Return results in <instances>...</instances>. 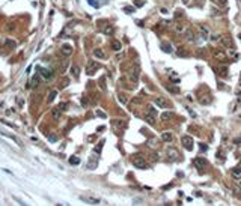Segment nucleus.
I'll return each instance as SVG.
<instances>
[{
    "label": "nucleus",
    "instance_id": "obj_20",
    "mask_svg": "<svg viewBox=\"0 0 241 206\" xmlns=\"http://www.w3.org/2000/svg\"><path fill=\"white\" fill-rule=\"evenodd\" d=\"M161 140H164V141H173L172 133H163L161 134Z\"/></svg>",
    "mask_w": 241,
    "mask_h": 206
},
{
    "label": "nucleus",
    "instance_id": "obj_31",
    "mask_svg": "<svg viewBox=\"0 0 241 206\" xmlns=\"http://www.w3.org/2000/svg\"><path fill=\"white\" fill-rule=\"evenodd\" d=\"M103 146H104V141H99V145H98V146L95 148V150H94V152H95V153L101 152V149H103Z\"/></svg>",
    "mask_w": 241,
    "mask_h": 206
},
{
    "label": "nucleus",
    "instance_id": "obj_24",
    "mask_svg": "<svg viewBox=\"0 0 241 206\" xmlns=\"http://www.w3.org/2000/svg\"><path fill=\"white\" fill-rule=\"evenodd\" d=\"M71 74L75 77V78H79V75H80V69H79V66H71Z\"/></svg>",
    "mask_w": 241,
    "mask_h": 206
},
{
    "label": "nucleus",
    "instance_id": "obj_40",
    "mask_svg": "<svg viewBox=\"0 0 241 206\" xmlns=\"http://www.w3.org/2000/svg\"><path fill=\"white\" fill-rule=\"evenodd\" d=\"M179 17H182V12H181V11L175 12V18H179Z\"/></svg>",
    "mask_w": 241,
    "mask_h": 206
},
{
    "label": "nucleus",
    "instance_id": "obj_30",
    "mask_svg": "<svg viewBox=\"0 0 241 206\" xmlns=\"http://www.w3.org/2000/svg\"><path fill=\"white\" fill-rule=\"evenodd\" d=\"M56 95H57V92H56V91H53V92H50V96H48V102H51V101H54V98H56Z\"/></svg>",
    "mask_w": 241,
    "mask_h": 206
},
{
    "label": "nucleus",
    "instance_id": "obj_35",
    "mask_svg": "<svg viewBox=\"0 0 241 206\" xmlns=\"http://www.w3.org/2000/svg\"><path fill=\"white\" fill-rule=\"evenodd\" d=\"M38 81H39V78H38V77H35V78L32 80V84H30V87H33V86H38Z\"/></svg>",
    "mask_w": 241,
    "mask_h": 206
},
{
    "label": "nucleus",
    "instance_id": "obj_38",
    "mask_svg": "<svg viewBox=\"0 0 241 206\" xmlns=\"http://www.w3.org/2000/svg\"><path fill=\"white\" fill-rule=\"evenodd\" d=\"M59 108H60V110H62V111H65V110H67V108H68V107H67V104H65V102H62V104H60V105H59Z\"/></svg>",
    "mask_w": 241,
    "mask_h": 206
},
{
    "label": "nucleus",
    "instance_id": "obj_17",
    "mask_svg": "<svg viewBox=\"0 0 241 206\" xmlns=\"http://www.w3.org/2000/svg\"><path fill=\"white\" fill-rule=\"evenodd\" d=\"M51 116H53V119H56V120H59L60 119V116H62V110L57 107V108H54L53 111H51Z\"/></svg>",
    "mask_w": 241,
    "mask_h": 206
},
{
    "label": "nucleus",
    "instance_id": "obj_25",
    "mask_svg": "<svg viewBox=\"0 0 241 206\" xmlns=\"http://www.w3.org/2000/svg\"><path fill=\"white\" fill-rule=\"evenodd\" d=\"M112 125L116 126V128H122V126L125 125V122H124V120H112Z\"/></svg>",
    "mask_w": 241,
    "mask_h": 206
},
{
    "label": "nucleus",
    "instance_id": "obj_39",
    "mask_svg": "<svg viewBox=\"0 0 241 206\" xmlns=\"http://www.w3.org/2000/svg\"><path fill=\"white\" fill-rule=\"evenodd\" d=\"M214 3H217V5H225L226 3V0H212Z\"/></svg>",
    "mask_w": 241,
    "mask_h": 206
},
{
    "label": "nucleus",
    "instance_id": "obj_7",
    "mask_svg": "<svg viewBox=\"0 0 241 206\" xmlns=\"http://www.w3.org/2000/svg\"><path fill=\"white\" fill-rule=\"evenodd\" d=\"M155 104L160 107V108H169L170 104H169V101L166 98H163V96H157L155 98Z\"/></svg>",
    "mask_w": 241,
    "mask_h": 206
},
{
    "label": "nucleus",
    "instance_id": "obj_4",
    "mask_svg": "<svg viewBox=\"0 0 241 206\" xmlns=\"http://www.w3.org/2000/svg\"><path fill=\"white\" fill-rule=\"evenodd\" d=\"M181 143H182V146H184L187 150H192V149H193V138L190 137V135H182Z\"/></svg>",
    "mask_w": 241,
    "mask_h": 206
},
{
    "label": "nucleus",
    "instance_id": "obj_33",
    "mask_svg": "<svg viewBox=\"0 0 241 206\" xmlns=\"http://www.w3.org/2000/svg\"><path fill=\"white\" fill-rule=\"evenodd\" d=\"M124 11L127 12V14H131V12H134V8H131V6H125Z\"/></svg>",
    "mask_w": 241,
    "mask_h": 206
},
{
    "label": "nucleus",
    "instance_id": "obj_21",
    "mask_svg": "<svg viewBox=\"0 0 241 206\" xmlns=\"http://www.w3.org/2000/svg\"><path fill=\"white\" fill-rule=\"evenodd\" d=\"M161 50L166 51V53H172V51H173V48L170 47L169 42H163V44H161Z\"/></svg>",
    "mask_w": 241,
    "mask_h": 206
},
{
    "label": "nucleus",
    "instance_id": "obj_34",
    "mask_svg": "<svg viewBox=\"0 0 241 206\" xmlns=\"http://www.w3.org/2000/svg\"><path fill=\"white\" fill-rule=\"evenodd\" d=\"M97 116H99V118L106 119V113H104V111H101V110H97Z\"/></svg>",
    "mask_w": 241,
    "mask_h": 206
},
{
    "label": "nucleus",
    "instance_id": "obj_28",
    "mask_svg": "<svg viewBox=\"0 0 241 206\" xmlns=\"http://www.w3.org/2000/svg\"><path fill=\"white\" fill-rule=\"evenodd\" d=\"M219 74H220L222 77H226V75H227V68H226V66L220 68V69H219Z\"/></svg>",
    "mask_w": 241,
    "mask_h": 206
},
{
    "label": "nucleus",
    "instance_id": "obj_9",
    "mask_svg": "<svg viewBox=\"0 0 241 206\" xmlns=\"http://www.w3.org/2000/svg\"><path fill=\"white\" fill-rule=\"evenodd\" d=\"M38 71H39V74L44 77L45 80H48V78H51V77H53L51 69H47V68H42V66H38Z\"/></svg>",
    "mask_w": 241,
    "mask_h": 206
},
{
    "label": "nucleus",
    "instance_id": "obj_14",
    "mask_svg": "<svg viewBox=\"0 0 241 206\" xmlns=\"http://www.w3.org/2000/svg\"><path fill=\"white\" fill-rule=\"evenodd\" d=\"M94 56H95L97 59H106V53H104L103 48H95V50H94Z\"/></svg>",
    "mask_w": 241,
    "mask_h": 206
},
{
    "label": "nucleus",
    "instance_id": "obj_37",
    "mask_svg": "<svg viewBox=\"0 0 241 206\" xmlns=\"http://www.w3.org/2000/svg\"><path fill=\"white\" fill-rule=\"evenodd\" d=\"M118 98H119V101L122 102V104H125V102H127V96H124V95H119Z\"/></svg>",
    "mask_w": 241,
    "mask_h": 206
},
{
    "label": "nucleus",
    "instance_id": "obj_11",
    "mask_svg": "<svg viewBox=\"0 0 241 206\" xmlns=\"http://www.w3.org/2000/svg\"><path fill=\"white\" fill-rule=\"evenodd\" d=\"M60 51H62L63 56H71V54H72V47H71L69 44H63V45L60 47Z\"/></svg>",
    "mask_w": 241,
    "mask_h": 206
},
{
    "label": "nucleus",
    "instance_id": "obj_3",
    "mask_svg": "<svg viewBox=\"0 0 241 206\" xmlns=\"http://www.w3.org/2000/svg\"><path fill=\"white\" fill-rule=\"evenodd\" d=\"M133 164L137 167V169H142V170L146 169V161L140 157V153H137V155L133 158Z\"/></svg>",
    "mask_w": 241,
    "mask_h": 206
},
{
    "label": "nucleus",
    "instance_id": "obj_13",
    "mask_svg": "<svg viewBox=\"0 0 241 206\" xmlns=\"http://www.w3.org/2000/svg\"><path fill=\"white\" fill-rule=\"evenodd\" d=\"M139 68H136V69H131V72H130V80L133 81V83H136L137 84V81H139Z\"/></svg>",
    "mask_w": 241,
    "mask_h": 206
},
{
    "label": "nucleus",
    "instance_id": "obj_22",
    "mask_svg": "<svg viewBox=\"0 0 241 206\" xmlns=\"http://www.w3.org/2000/svg\"><path fill=\"white\" fill-rule=\"evenodd\" d=\"M167 153H169V158H172V160H176L178 158V152H176L175 149H167Z\"/></svg>",
    "mask_w": 241,
    "mask_h": 206
},
{
    "label": "nucleus",
    "instance_id": "obj_15",
    "mask_svg": "<svg viewBox=\"0 0 241 206\" xmlns=\"http://www.w3.org/2000/svg\"><path fill=\"white\" fill-rule=\"evenodd\" d=\"M184 36H185V39H187V41H192V42H193V41H196V38H195V33H193V30H192V29H187Z\"/></svg>",
    "mask_w": 241,
    "mask_h": 206
},
{
    "label": "nucleus",
    "instance_id": "obj_26",
    "mask_svg": "<svg viewBox=\"0 0 241 206\" xmlns=\"http://www.w3.org/2000/svg\"><path fill=\"white\" fill-rule=\"evenodd\" d=\"M178 56H181V57H184V56H188V51L185 50V48H178Z\"/></svg>",
    "mask_w": 241,
    "mask_h": 206
},
{
    "label": "nucleus",
    "instance_id": "obj_18",
    "mask_svg": "<svg viewBox=\"0 0 241 206\" xmlns=\"http://www.w3.org/2000/svg\"><path fill=\"white\" fill-rule=\"evenodd\" d=\"M232 176L235 179H241V167H235V169H232Z\"/></svg>",
    "mask_w": 241,
    "mask_h": 206
},
{
    "label": "nucleus",
    "instance_id": "obj_42",
    "mask_svg": "<svg viewBox=\"0 0 241 206\" xmlns=\"http://www.w3.org/2000/svg\"><path fill=\"white\" fill-rule=\"evenodd\" d=\"M182 2H185V3H187V2H188V0H182Z\"/></svg>",
    "mask_w": 241,
    "mask_h": 206
},
{
    "label": "nucleus",
    "instance_id": "obj_23",
    "mask_svg": "<svg viewBox=\"0 0 241 206\" xmlns=\"http://www.w3.org/2000/svg\"><path fill=\"white\" fill-rule=\"evenodd\" d=\"M197 99H199V102H202V104H208V102L211 101V96H202V95H199Z\"/></svg>",
    "mask_w": 241,
    "mask_h": 206
},
{
    "label": "nucleus",
    "instance_id": "obj_19",
    "mask_svg": "<svg viewBox=\"0 0 241 206\" xmlns=\"http://www.w3.org/2000/svg\"><path fill=\"white\" fill-rule=\"evenodd\" d=\"M112 48L115 50V51H119V50L122 48V44H121V41H118V39L112 41Z\"/></svg>",
    "mask_w": 241,
    "mask_h": 206
},
{
    "label": "nucleus",
    "instance_id": "obj_8",
    "mask_svg": "<svg viewBox=\"0 0 241 206\" xmlns=\"http://www.w3.org/2000/svg\"><path fill=\"white\" fill-rule=\"evenodd\" d=\"M80 199L86 203H89V205H99L101 200L97 199V197H92V196H80Z\"/></svg>",
    "mask_w": 241,
    "mask_h": 206
},
{
    "label": "nucleus",
    "instance_id": "obj_29",
    "mask_svg": "<svg viewBox=\"0 0 241 206\" xmlns=\"http://www.w3.org/2000/svg\"><path fill=\"white\" fill-rule=\"evenodd\" d=\"M170 118H172V113H163L161 114V119L163 120H169Z\"/></svg>",
    "mask_w": 241,
    "mask_h": 206
},
{
    "label": "nucleus",
    "instance_id": "obj_36",
    "mask_svg": "<svg viewBox=\"0 0 241 206\" xmlns=\"http://www.w3.org/2000/svg\"><path fill=\"white\" fill-rule=\"evenodd\" d=\"M167 89H169L170 92H173V93H179V89L178 87H167Z\"/></svg>",
    "mask_w": 241,
    "mask_h": 206
},
{
    "label": "nucleus",
    "instance_id": "obj_27",
    "mask_svg": "<svg viewBox=\"0 0 241 206\" xmlns=\"http://www.w3.org/2000/svg\"><path fill=\"white\" fill-rule=\"evenodd\" d=\"M69 163L77 165V164H80V158H79V157H71V158H69Z\"/></svg>",
    "mask_w": 241,
    "mask_h": 206
},
{
    "label": "nucleus",
    "instance_id": "obj_16",
    "mask_svg": "<svg viewBox=\"0 0 241 206\" xmlns=\"http://www.w3.org/2000/svg\"><path fill=\"white\" fill-rule=\"evenodd\" d=\"M87 2H89V5L94 6V8H99L101 5L106 3V0H87Z\"/></svg>",
    "mask_w": 241,
    "mask_h": 206
},
{
    "label": "nucleus",
    "instance_id": "obj_6",
    "mask_svg": "<svg viewBox=\"0 0 241 206\" xmlns=\"http://www.w3.org/2000/svg\"><path fill=\"white\" fill-rule=\"evenodd\" d=\"M97 69H99V65H98L97 62L91 60L89 63H87V68H86V72H87V75H94V74L97 72Z\"/></svg>",
    "mask_w": 241,
    "mask_h": 206
},
{
    "label": "nucleus",
    "instance_id": "obj_32",
    "mask_svg": "<svg viewBox=\"0 0 241 206\" xmlns=\"http://www.w3.org/2000/svg\"><path fill=\"white\" fill-rule=\"evenodd\" d=\"M175 29H176V32H182V30H184V27H182V24H181V23H176Z\"/></svg>",
    "mask_w": 241,
    "mask_h": 206
},
{
    "label": "nucleus",
    "instance_id": "obj_1",
    "mask_svg": "<svg viewBox=\"0 0 241 206\" xmlns=\"http://www.w3.org/2000/svg\"><path fill=\"white\" fill-rule=\"evenodd\" d=\"M155 119H157V110L152 107V105H148V110H146V114H145V120L149 125H154L155 123Z\"/></svg>",
    "mask_w": 241,
    "mask_h": 206
},
{
    "label": "nucleus",
    "instance_id": "obj_5",
    "mask_svg": "<svg viewBox=\"0 0 241 206\" xmlns=\"http://www.w3.org/2000/svg\"><path fill=\"white\" fill-rule=\"evenodd\" d=\"M220 42H222V45L226 47V48H234V47H235V45H234V41H232V38H231V36H227V35H225V36L220 38Z\"/></svg>",
    "mask_w": 241,
    "mask_h": 206
},
{
    "label": "nucleus",
    "instance_id": "obj_41",
    "mask_svg": "<svg viewBox=\"0 0 241 206\" xmlns=\"http://www.w3.org/2000/svg\"><path fill=\"white\" fill-rule=\"evenodd\" d=\"M238 167H241V161H240V164H238Z\"/></svg>",
    "mask_w": 241,
    "mask_h": 206
},
{
    "label": "nucleus",
    "instance_id": "obj_10",
    "mask_svg": "<svg viewBox=\"0 0 241 206\" xmlns=\"http://www.w3.org/2000/svg\"><path fill=\"white\" fill-rule=\"evenodd\" d=\"M197 29H199V32H200L202 38H204V39H207L208 35H210V29H208V26H205V24H199V26H197Z\"/></svg>",
    "mask_w": 241,
    "mask_h": 206
},
{
    "label": "nucleus",
    "instance_id": "obj_12",
    "mask_svg": "<svg viewBox=\"0 0 241 206\" xmlns=\"http://www.w3.org/2000/svg\"><path fill=\"white\" fill-rule=\"evenodd\" d=\"M212 53H214L215 59H219V60H222V62H225V60H226V54H225V51H222V50H217V48H214V50H212Z\"/></svg>",
    "mask_w": 241,
    "mask_h": 206
},
{
    "label": "nucleus",
    "instance_id": "obj_2",
    "mask_svg": "<svg viewBox=\"0 0 241 206\" xmlns=\"http://www.w3.org/2000/svg\"><path fill=\"white\" fill-rule=\"evenodd\" d=\"M193 164H195V167H196V169L197 170H204L205 169V167L208 165V163H207V160L205 158H202V157H197V158H195L193 160Z\"/></svg>",
    "mask_w": 241,
    "mask_h": 206
},
{
    "label": "nucleus",
    "instance_id": "obj_43",
    "mask_svg": "<svg viewBox=\"0 0 241 206\" xmlns=\"http://www.w3.org/2000/svg\"><path fill=\"white\" fill-rule=\"evenodd\" d=\"M240 39H241V33H240Z\"/></svg>",
    "mask_w": 241,
    "mask_h": 206
}]
</instances>
